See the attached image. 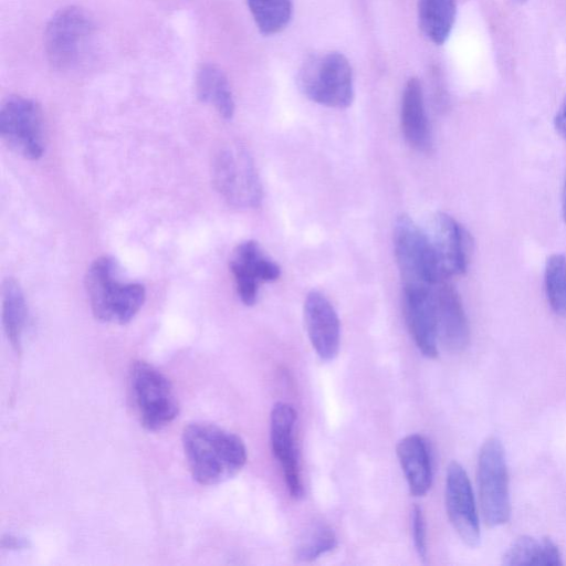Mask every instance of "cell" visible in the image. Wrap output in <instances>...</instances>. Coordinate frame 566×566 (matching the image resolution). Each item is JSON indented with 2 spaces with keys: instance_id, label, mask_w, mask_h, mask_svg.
Returning a JSON list of instances; mask_svg holds the SVG:
<instances>
[{
  "instance_id": "cell-7",
  "label": "cell",
  "mask_w": 566,
  "mask_h": 566,
  "mask_svg": "<svg viewBox=\"0 0 566 566\" xmlns=\"http://www.w3.org/2000/svg\"><path fill=\"white\" fill-rule=\"evenodd\" d=\"M212 180L218 192L237 207H258L262 187L250 154L242 147L222 148L212 163Z\"/></svg>"
},
{
  "instance_id": "cell-15",
  "label": "cell",
  "mask_w": 566,
  "mask_h": 566,
  "mask_svg": "<svg viewBox=\"0 0 566 566\" xmlns=\"http://www.w3.org/2000/svg\"><path fill=\"white\" fill-rule=\"evenodd\" d=\"M304 321L317 356L324 361L333 360L338 354L340 344L339 319L329 301L317 291L306 295Z\"/></svg>"
},
{
  "instance_id": "cell-5",
  "label": "cell",
  "mask_w": 566,
  "mask_h": 566,
  "mask_svg": "<svg viewBox=\"0 0 566 566\" xmlns=\"http://www.w3.org/2000/svg\"><path fill=\"white\" fill-rule=\"evenodd\" d=\"M394 249L402 287H433L441 281L427 233L407 214L394 229Z\"/></svg>"
},
{
  "instance_id": "cell-11",
  "label": "cell",
  "mask_w": 566,
  "mask_h": 566,
  "mask_svg": "<svg viewBox=\"0 0 566 566\" xmlns=\"http://www.w3.org/2000/svg\"><path fill=\"white\" fill-rule=\"evenodd\" d=\"M446 509L454 531L468 546L480 542V523L471 482L463 467L451 462L446 475Z\"/></svg>"
},
{
  "instance_id": "cell-22",
  "label": "cell",
  "mask_w": 566,
  "mask_h": 566,
  "mask_svg": "<svg viewBox=\"0 0 566 566\" xmlns=\"http://www.w3.org/2000/svg\"><path fill=\"white\" fill-rule=\"evenodd\" d=\"M2 323L4 333L15 350H20L27 323V304L20 284L13 277L2 283Z\"/></svg>"
},
{
  "instance_id": "cell-20",
  "label": "cell",
  "mask_w": 566,
  "mask_h": 566,
  "mask_svg": "<svg viewBox=\"0 0 566 566\" xmlns=\"http://www.w3.org/2000/svg\"><path fill=\"white\" fill-rule=\"evenodd\" d=\"M196 93L203 103L214 106L220 116L229 119L234 113V102L227 76L218 66L203 64L196 75Z\"/></svg>"
},
{
  "instance_id": "cell-19",
  "label": "cell",
  "mask_w": 566,
  "mask_h": 566,
  "mask_svg": "<svg viewBox=\"0 0 566 566\" xmlns=\"http://www.w3.org/2000/svg\"><path fill=\"white\" fill-rule=\"evenodd\" d=\"M507 566H557L562 565V556L557 545L548 537L541 541L532 536L515 539L503 556Z\"/></svg>"
},
{
  "instance_id": "cell-24",
  "label": "cell",
  "mask_w": 566,
  "mask_h": 566,
  "mask_svg": "<svg viewBox=\"0 0 566 566\" xmlns=\"http://www.w3.org/2000/svg\"><path fill=\"white\" fill-rule=\"evenodd\" d=\"M545 290L553 311L566 317V258L552 254L545 265Z\"/></svg>"
},
{
  "instance_id": "cell-26",
  "label": "cell",
  "mask_w": 566,
  "mask_h": 566,
  "mask_svg": "<svg viewBox=\"0 0 566 566\" xmlns=\"http://www.w3.org/2000/svg\"><path fill=\"white\" fill-rule=\"evenodd\" d=\"M412 535L413 544L418 556L424 559L427 556V536H426V523L422 510L420 506L415 505L412 509Z\"/></svg>"
},
{
  "instance_id": "cell-30",
  "label": "cell",
  "mask_w": 566,
  "mask_h": 566,
  "mask_svg": "<svg viewBox=\"0 0 566 566\" xmlns=\"http://www.w3.org/2000/svg\"><path fill=\"white\" fill-rule=\"evenodd\" d=\"M516 1L520 2V3H523V2H525L527 0H516Z\"/></svg>"
},
{
  "instance_id": "cell-21",
  "label": "cell",
  "mask_w": 566,
  "mask_h": 566,
  "mask_svg": "<svg viewBox=\"0 0 566 566\" xmlns=\"http://www.w3.org/2000/svg\"><path fill=\"white\" fill-rule=\"evenodd\" d=\"M455 0H419L418 18L422 32L436 44H443L455 21Z\"/></svg>"
},
{
  "instance_id": "cell-25",
  "label": "cell",
  "mask_w": 566,
  "mask_h": 566,
  "mask_svg": "<svg viewBox=\"0 0 566 566\" xmlns=\"http://www.w3.org/2000/svg\"><path fill=\"white\" fill-rule=\"evenodd\" d=\"M335 546L336 536L334 531L326 525H318L314 527L300 544L297 558L304 562H311L332 551Z\"/></svg>"
},
{
  "instance_id": "cell-9",
  "label": "cell",
  "mask_w": 566,
  "mask_h": 566,
  "mask_svg": "<svg viewBox=\"0 0 566 566\" xmlns=\"http://www.w3.org/2000/svg\"><path fill=\"white\" fill-rule=\"evenodd\" d=\"M94 24L80 7L60 9L44 32V49L50 64L57 70L72 67L81 57L93 34Z\"/></svg>"
},
{
  "instance_id": "cell-4",
  "label": "cell",
  "mask_w": 566,
  "mask_h": 566,
  "mask_svg": "<svg viewBox=\"0 0 566 566\" xmlns=\"http://www.w3.org/2000/svg\"><path fill=\"white\" fill-rule=\"evenodd\" d=\"M297 83L307 98L324 106L344 108L354 98L352 67L338 52L307 59L298 72Z\"/></svg>"
},
{
  "instance_id": "cell-2",
  "label": "cell",
  "mask_w": 566,
  "mask_h": 566,
  "mask_svg": "<svg viewBox=\"0 0 566 566\" xmlns=\"http://www.w3.org/2000/svg\"><path fill=\"white\" fill-rule=\"evenodd\" d=\"M85 289L94 316L105 323H128L146 297L143 284L119 281L117 263L109 256H101L90 265Z\"/></svg>"
},
{
  "instance_id": "cell-29",
  "label": "cell",
  "mask_w": 566,
  "mask_h": 566,
  "mask_svg": "<svg viewBox=\"0 0 566 566\" xmlns=\"http://www.w3.org/2000/svg\"><path fill=\"white\" fill-rule=\"evenodd\" d=\"M563 218L566 223V179H565V188H564V197H563Z\"/></svg>"
},
{
  "instance_id": "cell-8",
  "label": "cell",
  "mask_w": 566,
  "mask_h": 566,
  "mask_svg": "<svg viewBox=\"0 0 566 566\" xmlns=\"http://www.w3.org/2000/svg\"><path fill=\"white\" fill-rule=\"evenodd\" d=\"M0 135L14 154L29 160L42 157L45 142L40 106L23 96H9L0 108Z\"/></svg>"
},
{
  "instance_id": "cell-1",
  "label": "cell",
  "mask_w": 566,
  "mask_h": 566,
  "mask_svg": "<svg viewBox=\"0 0 566 566\" xmlns=\"http://www.w3.org/2000/svg\"><path fill=\"white\" fill-rule=\"evenodd\" d=\"M181 440L191 475L203 485L231 479L248 459L243 440L213 423H189L184 428Z\"/></svg>"
},
{
  "instance_id": "cell-27",
  "label": "cell",
  "mask_w": 566,
  "mask_h": 566,
  "mask_svg": "<svg viewBox=\"0 0 566 566\" xmlns=\"http://www.w3.org/2000/svg\"><path fill=\"white\" fill-rule=\"evenodd\" d=\"M556 132L566 139V96L554 118Z\"/></svg>"
},
{
  "instance_id": "cell-16",
  "label": "cell",
  "mask_w": 566,
  "mask_h": 566,
  "mask_svg": "<svg viewBox=\"0 0 566 566\" xmlns=\"http://www.w3.org/2000/svg\"><path fill=\"white\" fill-rule=\"evenodd\" d=\"M438 340L451 353L462 352L469 343L468 319L457 290L441 280L434 285Z\"/></svg>"
},
{
  "instance_id": "cell-17",
  "label": "cell",
  "mask_w": 566,
  "mask_h": 566,
  "mask_svg": "<svg viewBox=\"0 0 566 566\" xmlns=\"http://www.w3.org/2000/svg\"><path fill=\"white\" fill-rule=\"evenodd\" d=\"M396 452L410 493L423 496L432 483L431 458L426 439L417 433L406 436L397 443Z\"/></svg>"
},
{
  "instance_id": "cell-3",
  "label": "cell",
  "mask_w": 566,
  "mask_h": 566,
  "mask_svg": "<svg viewBox=\"0 0 566 566\" xmlns=\"http://www.w3.org/2000/svg\"><path fill=\"white\" fill-rule=\"evenodd\" d=\"M128 388L135 411L145 429L161 430L178 416L179 403L171 382L147 361L136 360L132 364Z\"/></svg>"
},
{
  "instance_id": "cell-13",
  "label": "cell",
  "mask_w": 566,
  "mask_h": 566,
  "mask_svg": "<svg viewBox=\"0 0 566 566\" xmlns=\"http://www.w3.org/2000/svg\"><path fill=\"white\" fill-rule=\"evenodd\" d=\"M296 412L287 402H276L270 416V437L272 451L281 463L289 493L294 499L303 496V484L298 460L294 446Z\"/></svg>"
},
{
  "instance_id": "cell-28",
  "label": "cell",
  "mask_w": 566,
  "mask_h": 566,
  "mask_svg": "<svg viewBox=\"0 0 566 566\" xmlns=\"http://www.w3.org/2000/svg\"><path fill=\"white\" fill-rule=\"evenodd\" d=\"M1 545L7 548H20L25 546V542L20 538L8 536L7 538H2Z\"/></svg>"
},
{
  "instance_id": "cell-14",
  "label": "cell",
  "mask_w": 566,
  "mask_h": 566,
  "mask_svg": "<svg viewBox=\"0 0 566 566\" xmlns=\"http://www.w3.org/2000/svg\"><path fill=\"white\" fill-rule=\"evenodd\" d=\"M403 312L416 346L427 358L438 355V331L433 287L403 289Z\"/></svg>"
},
{
  "instance_id": "cell-10",
  "label": "cell",
  "mask_w": 566,
  "mask_h": 566,
  "mask_svg": "<svg viewBox=\"0 0 566 566\" xmlns=\"http://www.w3.org/2000/svg\"><path fill=\"white\" fill-rule=\"evenodd\" d=\"M441 280L461 275L467 271L471 238L451 216L438 212L427 233Z\"/></svg>"
},
{
  "instance_id": "cell-23",
  "label": "cell",
  "mask_w": 566,
  "mask_h": 566,
  "mask_svg": "<svg viewBox=\"0 0 566 566\" xmlns=\"http://www.w3.org/2000/svg\"><path fill=\"white\" fill-rule=\"evenodd\" d=\"M259 31L264 35L281 32L292 17L291 0H247Z\"/></svg>"
},
{
  "instance_id": "cell-6",
  "label": "cell",
  "mask_w": 566,
  "mask_h": 566,
  "mask_svg": "<svg viewBox=\"0 0 566 566\" xmlns=\"http://www.w3.org/2000/svg\"><path fill=\"white\" fill-rule=\"evenodd\" d=\"M476 478L484 522L491 527L505 524L511 514L509 473L504 449L497 438H489L482 444Z\"/></svg>"
},
{
  "instance_id": "cell-18",
  "label": "cell",
  "mask_w": 566,
  "mask_h": 566,
  "mask_svg": "<svg viewBox=\"0 0 566 566\" xmlns=\"http://www.w3.org/2000/svg\"><path fill=\"white\" fill-rule=\"evenodd\" d=\"M401 129L407 143L412 148L422 153L430 150V129L424 112L421 83L417 77L409 78L403 90Z\"/></svg>"
},
{
  "instance_id": "cell-12",
  "label": "cell",
  "mask_w": 566,
  "mask_h": 566,
  "mask_svg": "<svg viewBox=\"0 0 566 566\" xmlns=\"http://www.w3.org/2000/svg\"><path fill=\"white\" fill-rule=\"evenodd\" d=\"M237 292L245 305L256 302L260 282H272L280 277V266L269 259L253 240L240 243L230 260Z\"/></svg>"
}]
</instances>
